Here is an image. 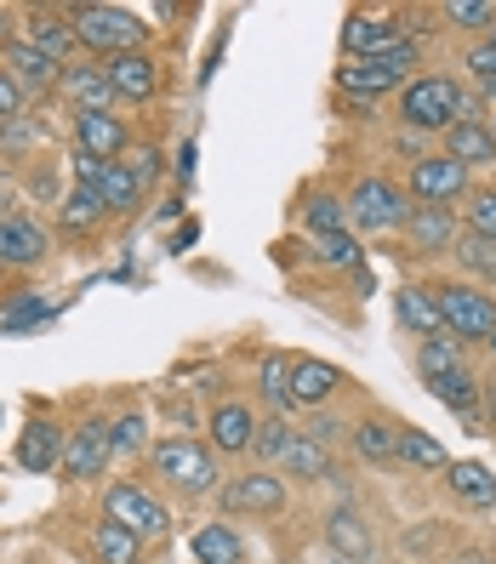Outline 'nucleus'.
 <instances>
[{"label": "nucleus", "mask_w": 496, "mask_h": 564, "mask_svg": "<svg viewBox=\"0 0 496 564\" xmlns=\"http://www.w3.org/2000/svg\"><path fill=\"white\" fill-rule=\"evenodd\" d=\"M428 291H434V308H440L451 337H462V343H490L496 337V296H485V285L445 280V285H428Z\"/></svg>", "instance_id": "nucleus-1"}, {"label": "nucleus", "mask_w": 496, "mask_h": 564, "mask_svg": "<svg viewBox=\"0 0 496 564\" xmlns=\"http://www.w3.org/2000/svg\"><path fill=\"white\" fill-rule=\"evenodd\" d=\"M69 23H75V41L91 46V52H143V35H149V23L138 12H126V7H69Z\"/></svg>", "instance_id": "nucleus-2"}, {"label": "nucleus", "mask_w": 496, "mask_h": 564, "mask_svg": "<svg viewBox=\"0 0 496 564\" xmlns=\"http://www.w3.org/2000/svg\"><path fill=\"white\" fill-rule=\"evenodd\" d=\"M348 223L359 228V235H393V228H406L411 206H406V188L388 183V177H359L354 194L343 200Z\"/></svg>", "instance_id": "nucleus-3"}, {"label": "nucleus", "mask_w": 496, "mask_h": 564, "mask_svg": "<svg viewBox=\"0 0 496 564\" xmlns=\"http://www.w3.org/2000/svg\"><path fill=\"white\" fill-rule=\"evenodd\" d=\"M400 115H406L411 131H440V138H445V131L462 120V86L451 75H422V80L406 86Z\"/></svg>", "instance_id": "nucleus-4"}, {"label": "nucleus", "mask_w": 496, "mask_h": 564, "mask_svg": "<svg viewBox=\"0 0 496 564\" xmlns=\"http://www.w3.org/2000/svg\"><path fill=\"white\" fill-rule=\"evenodd\" d=\"M149 456H154V474L165 485H177L183 496H212L217 490V456L201 440H160Z\"/></svg>", "instance_id": "nucleus-5"}, {"label": "nucleus", "mask_w": 496, "mask_h": 564, "mask_svg": "<svg viewBox=\"0 0 496 564\" xmlns=\"http://www.w3.org/2000/svg\"><path fill=\"white\" fill-rule=\"evenodd\" d=\"M406 188H411L417 206H456L462 194H468V165H456L451 154H422L411 165Z\"/></svg>", "instance_id": "nucleus-6"}, {"label": "nucleus", "mask_w": 496, "mask_h": 564, "mask_svg": "<svg viewBox=\"0 0 496 564\" xmlns=\"http://www.w3.org/2000/svg\"><path fill=\"white\" fill-rule=\"evenodd\" d=\"M285 508V479L274 468H251L240 479H228L223 485V513H280Z\"/></svg>", "instance_id": "nucleus-7"}, {"label": "nucleus", "mask_w": 496, "mask_h": 564, "mask_svg": "<svg viewBox=\"0 0 496 564\" xmlns=\"http://www.w3.org/2000/svg\"><path fill=\"white\" fill-rule=\"evenodd\" d=\"M456 240H462L456 206H411V217H406V246H411V257L456 251Z\"/></svg>", "instance_id": "nucleus-8"}, {"label": "nucleus", "mask_w": 496, "mask_h": 564, "mask_svg": "<svg viewBox=\"0 0 496 564\" xmlns=\"http://www.w3.org/2000/svg\"><path fill=\"white\" fill-rule=\"evenodd\" d=\"M104 513H109V519H120L126 530H138L143 542H149V536H165V530H172V513H165L143 485H115V490H109V502H104Z\"/></svg>", "instance_id": "nucleus-9"}, {"label": "nucleus", "mask_w": 496, "mask_h": 564, "mask_svg": "<svg viewBox=\"0 0 496 564\" xmlns=\"http://www.w3.org/2000/svg\"><path fill=\"white\" fill-rule=\"evenodd\" d=\"M109 456H115V445H109V422H86V427H75L69 434V445H63V479H97L109 468Z\"/></svg>", "instance_id": "nucleus-10"}, {"label": "nucleus", "mask_w": 496, "mask_h": 564, "mask_svg": "<svg viewBox=\"0 0 496 564\" xmlns=\"http://www.w3.org/2000/svg\"><path fill=\"white\" fill-rule=\"evenodd\" d=\"M325 547L337 553L343 564H371L377 536H371L366 513H359V508H331V513H325Z\"/></svg>", "instance_id": "nucleus-11"}, {"label": "nucleus", "mask_w": 496, "mask_h": 564, "mask_svg": "<svg viewBox=\"0 0 496 564\" xmlns=\"http://www.w3.org/2000/svg\"><path fill=\"white\" fill-rule=\"evenodd\" d=\"M104 80L115 97H126V104H149V97L160 91V69H154V57L149 52H120L104 63Z\"/></svg>", "instance_id": "nucleus-12"}, {"label": "nucleus", "mask_w": 496, "mask_h": 564, "mask_svg": "<svg viewBox=\"0 0 496 564\" xmlns=\"http://www.w3.org/2000/svg\"><path fill=\"white\" fill-rule=\"evenodd\" d=\"M75 138H80V154H91V160H120L131 149L126 126L109 109H75Z\"/></svg>", "instance_id": "nucleus-13"}, {"label": "nucleus", "mask_w": 496, "mask_h": 564, "mask_svg": "<svg viewBox=\"0 0 496 564\" xmlns=\"http://www.w3.org/2000/svg\"><path fill=\"white\" fill-rule=\"evenodd\" d=\"M46 257V235L18 212H0V269H35Z\"/></svg>", "instance_id": "nucleus-14"}, {"label": "nucleus", "mask_w": 496, "mask_h": 564, "mask_svg": "<svg viewBox=\"0 0 496 564\" xmlns=\"http://www.w3.org/2000/svg\"><path fill=\"white\" fill-rule=\"evenodd\" d=\"M343 46H348L354 57H388L393 46H406V35H400V23H393V18L354 12V18L343 23Z\"/></svg>", "instance_id": "nucleus-15"}, {"label": "nucleus", "mask_w": 496, "mask_h": 564, "mask_svg": "<svg viewBox=\"0 0 496 564\" xmlns=\"http://www.w3.org/2000/svg\"><path fill=\"white\" fill-rule=\"evenodd\" d=\"M63 445H69V434H63L57 422H29L23 440H18V468H23V474H52V468H63Z\"/></svg>", "instance_id": "nucleus-16"}, {"label": "nucleus", "mask_w": 496, "mask_h": 564, "mask_svg": "<svg viewBox=\"0 0 496 564\" xmlns=\"http://www.w3.org/2000/svg\"><path fill=\"white\" fill-rule=\"evenodd\" d=\"M337 388H343V371H337V365H325V359H296V371H291V405L325 411Z\"/></svg>", "instance_id": "nucleus-17"}, {"label": "nucleus", "mask_w": 496, "mask_h": 564, "mask_svg": "<svg viewBox=\"0 0 496 564\" xmlns=\"http://www.w3.org/2000/svg\"><path fill=\"white\" fill-rule=\"evenodd\" d=\"M29 46H41V52L57 63V69H63V63L75 57V46H80L69 12H29Z\"/></svg>", "instance_id": "nucleus-18"}, {"label": "nucleus", "mask_w": 496, "mask_h": 564, "mask_svg": "<svg viewBox=\"0 0 496 564\" xmlns=\"http://www.w3.org/2000/svg\"><path fill=\"white\" fill-rule=\"evenodd\" d=\"M212 445L223 451V456H240V451H251V434H257V416L240 405V400H223L217 411H212Z\"/></svg>", "instance_id": "nucleus-19"}, {"label": "nucleus", "mask_w": 496, "mask_h": 564, "mask_svg": "<svg viewBox=\"0 0 496 564\" xmlns=\"http://www.w3.org/2000/svg\"><path fill=\"white\" fill-rule=\"evenodd\" d=\"M462 365H468V343L451 337V330H440V337H422V343H417V371H422V382H440V377L462 371Z\"/></svg>", "instance_id": "nucleus-20"}, {"label": "nucleus", "mask_w": 496, "mask_h": 564, "mask_svg": "<svg viewBox=\"0 0 496 564\" xmlns=\"http://www.w3.org/2000/svg\"><path fill=\"white\" fill-rule=\"evenodd\" d=\"M445 154L456 160V165H490L496 160V138H490V126H474V120H456L451 131H445Z\"/></svg>", "instance_id": "nucleus-21"}, {"label": "nucleus", "mask_w": 496, "mask_h": 564, "mask_svg": "<svg viewBox=\"0 0 496 564\" xmlns=\"http://www.w3.org/2000/svg\"><path fill=\"white\" fill-rule=\"evenodd\" d=\"M337 86H343L348 97H359V109H366L371 97H382L388 86H400V80H393L377 57H348L343 69H337Z\"/></svg>", "instance_id": "nucleus-22"}, {"label": "nucleus", "mask_w": 496, "mask_h": 564, "mask_svg": "<svg viewBox=\"0 0 496 564\" xmlns=\"http://www.w3.org/2000/svg\"><path fill=\"white\" fill-rule=\"evenodd\" d=\"M57 91L75 97L80 109H109V104H115V91H109L104 69H91V63H69V69L57 75Z\"/></svg>", "instance_id": "nucleus-23"}, {"label": "nucleus", "mask_w": 496, "mask_h": 564, "mask_svg": "<svg viewBox=\"0 0 496 564\" xmlns=\"http://www.w3.org/2000/svg\"><path fill=\"white\" fill-rule=\"evenodd\" d=\"M393 314H400V325H411L417 337H440L445 319L434 308V291L428 285H400V296H393Z\"/></svg>", "instance_id": "nucleus-24"}, {"label": "nucleus", "mask_w": 496, "mask_h": 564, "mask_svg": "<svg viewBox=\"0 0 496 564\" xmlns=\"http://www.w3.org/2000/svg\"><path fill=\"white\" fill-rule=\"evenodd\" d=\"M91 553L104 558V564H138V558H143V536L104 513V524L91 530Z\"/></svg>", "instance_id": "nucleus-25"}, {"label": "nucleus", "mask_w": 496, "mask_h": 564, "mask_svg": "<svg viewBox=\"0 0 496 564\" xmlns=\"http://www.w3.org/2000/svg\"><path fill=\"white\" fill-rule=\"evenodd\" d=\"M194 558H201V564H246V542L235 536V524H201V530H194Z\"/></svg>", "instance_id": "nucleus-26"}, {"label": "nucleus", "mask_w": 496, "mask_h": 564, "mask_svg": "<svg viewBox=\"0 0 496 564\" xmlns=\"http://www.w3.org/2000/svg\"><path fill=\"white\" fill-rule=\"evenodd\" d=\"M434 388V400L445 405V411H456V416H474L479 405H485V382L462 365V371H451V377H440V382H428Z\"/></svg>", "instance_id": "nucleus-27"}, {"label": "nucleus", "mask_w": 496, "mask_h": 564, "mask_svg": "<svg viewBox=\"0 0 496 564\" xmlns=\"http://www.w3.org/2000/svg\"><path fill=\"white\" fill-rule=\"evenodd\" d=\"M348 445L366 456V462H400V427L382 422V416H366V422H354Z\"/></svg>", "instance_id": "nucleus-28"}, {"label": "nucleus", "mask_w": 496, "mask_h": 564, "mask_svg": "<svg viewBox=\"0 0 496 564\" xmlns=\"http://www.w3.org/2000/svg\"><path fill=\"white\" fill-rule=\"evenodd\" d=\"M97 194H104L109 217H126V212H138V206H143V183L131 177V165H126V160H109V165H104V183H97Z\"/></svg>", "instance_id": "nucleus-29"}, {"label": "nucleus", "mask_w": 496, "mask_h": 564, "mask_svg": "<svg viewBox=\"0 0 496 564\" xmlns=\"http://www.w3.org/2000/svg\"><path fill=\"white\" fill-rule=\"evenodd\" d=\"M7 63L18 69L12 80H18V86H35V91L57 86V75H63L57 63H52V57H46L41 46H29V41H7Z\"/></svg>", "instance_id": "nucleus-30"}, {"label": "nucleus", "mask_w": 496, "mask_h": 564, "mask_svg": "<svg viewBox=\"0 0 496 564\" xmlns=\"http://www.w3.org/2000/svg\"><path fill=\"white\" fill-rule=\"evenodd\" d=\"M456 269L468 274V285H496V240H485V235H468L462 228V240H456Z\"/></svg>", "instance_id": "nucleus-31"}, {"label": "nucleus", "mask_w": 496, "mask_h": 564, "mask_svg": "<svg viewBox=\"0 0 496 564\" xmlns=\"http://www.w3.org/2000/svg\"><path fill=\"white\" fill-rule=\"evenodd\" d=\"M451 490L468 508H496V474L485 462H451Z\"/></svg>", "instance_id": "nucleus-32"}, {"label": "nucleus", "mask_w": 496, "mask_h": 564, "mask_svg": "<svg viewBox=\"0 0 496 564\" xmlns=\"http://www.w3.org/2000/svg\"><path fill=\"white\" fill-rule=\"evenodd\" d=\"M109 217V206H104V194H97V183H75V194L63 200V212H57V223L69 228V235H80V228H97Z\"/></svg>", "instance_id": "nucleus-33"}, {"label": "nucleus", "mask_w": 496, "mask_h": 564, "mask_svg": "<svg viewBox=\"0 0 496 564\" xmlns=\"http://www.w3.org/2000/svg\"><path fill=\"white\" fill-rule=\"evenodd\" d=\"M280 468L296 474V479H331V445H320V440H309V434H296L291 451L280 456Z\"/></svg>", "instance_id": "nucleus-34"}, {"label": "nucleus", "mask_w": 496, "mask_h": 564, "mask_svg": "<svg viewBox=\"0 0 496 564\" xmlns=\"http://www.w3.org/2000/svg\"><path fill=\"white\" fill-rule=\"evenodd\" d=\"M291 371H296V359L291 354H269L262 359V400H269L274 411H291Z\"/></svg>", "instance_id": "nucleus-35"}, {"label": "nucleus", "mask_w": 496, "mask_h": 564, "mask_svg": "<svg viewBox=\"0 0 496 564\" xmlns=\"http://www.w3.org/2000/svg\"><path fill=\"white\" fill-rule=\"evenodd\" d=\"M400 462L411 468H451V456L434 434H422V427H400Z\"/></svg>", "instance_id": "nucleus-36"}, {"label": "nucleus", "mask_w": 496, "mask_h": 564, "mask_svg": "<svg viewBox=\"0 0 496 564\" xmlns=\"http://www.w3.org/2000/svg\"><path fill=\"white\" fill-rule=\"evenodd\" d=\"M303 223H309V235H314V240H325V235H348V212H343V200H331V194H314L309 212H303Z\"/></svg>", "instance_id": "nucleus-37"}, {"label": "nucleus", "mask_w": 496, "mask_h": 564, "mask_svg": "<svg viewBox=\"0 0 496 564\" xmlns=\"http://www.w3.org/2000/svg\"><path fill=\"white\" fill-rule=\"evenodd\" d=\"M291 427L280 422V416H269V422H257V434H251V456L262 462V468H269V462H280L285 451H291Z\"/></svg>", "instance_id": "nucleus-38"}, {"label": "nucleus", "mask_w": 496, "mask_h": 564, "mask_svg": "<svg viewBox=\"0 0 496 564\" xmlns=\"http://www.w3.org/2000/svg\"><path fill=\"white\" fill-rule=\"evenodd\" d=\"M109 445H115V456H138V451L149 445V422H143L138 411L115 416V422H109Z\"/></svg>", "instance_id": "nucleus-39"}, {"label": "nucleus", "mask_w": 496, "mask_h": 564, "mask_svg": "<svg viewBox=\"0 0 496 564\" xmlns=\"http://www.w3.org/2000/svg\"><path fill=\"white\" fill-rule=\"evenodd\" d=\"M35 143H46V126L35 115H18L12 126H0V149H7V154H23V149H35Z\"/></svg>", "instance_id": "nucleus-40"}, {"label": "nucleus", "mask_w": 496, "mask_h": 564, "mask_svg": "<svg viewBox=\"0 0 496 564\" xmlns=\"http://www.w3.org/2000/svg\"><path fill=\"white\" fill-rule=\"evenodd\" d=\"M445 23H456V29H496V0H451Z\"/></svg>", "instance_id": "nucleus-41"}, {"label": "nucleus", "mask_w": 496, "mask_h": 564, "mask_svg": "<svg viewBox=\"0 0 496 564\" xmlns=\"http://www.w3.org/2000/svg\"><path fill=\"white\" fill-rule=\"evenodd\" d=\"M462 217H468V235H485V240H496V188H479V194H468V206H462Z\"/></svg>", "instance_id": "nucleus-42"}, {"label": "nucleus", "mask_w": 496, "mask_h": 564, "mask_svg": "<svg viewBox=\"0 0 496 564\" xmlns=\"http://www.w3.org/2000/svg\"><path fill=\"white\" fill-rule=\"evenodd\" d=\"M468 75H474V86L490 97L496 91V41H479L474 52H468Z\"/></svg>", "instance_id": "nucleus-43"}, {"label": "nucleus", "mask_w": 496, "mask_h": 564, "mask_svg": "<svg viewBox=\"0 0 496 564\" xmlns=\"http://www.w3.org/2000/svg\"><path fill=\"white\" fill-rule=\"evenodd\" d=\"M314 251H320V262H331V269H348V262H359L354 235H325V240H314Z\"/></svg>", "instance_id": "nucleus-44"}, {"label": "nucleus", "mask_w": 496, "mask_h": 564, "mask_svg": "<svg viewBox=\"0 0 496 564\" xmlns=\"http://www.w3.org/2000/svg\"><path fill=\"white\" fill-rule=\"evenodd\" d=\"M18 109H23V86H18L7 69H0V126H12Z\"/></svg>", "instance_id": "nucleus-45"}, {"label": "nucleus", "mask_w": 496, "mask_h": 564, "mask_svg": "<svg viewBox=\"0 0 496 564\" xmlns=\"http://www.w3.org/2000/svg\"><path fill=\"white\" fill-rule=\"evenodd\" d=\"M126 165H131V177H138L143 188L160 177V154H154V149H131V160H126Z\"/></svg>", "instance_id": "nucleus-46"}, {"label": "nucleus", "mask_w": 496, "mask_h": 564, "mask_svg": "<svg viewBox=\"0 0 496 564\" xmlns=\"http://www.w3.org/2000/svg\"><path fill=\"white\" fill-rule=\"evenodd\" d=\"M343 434H354V427H343L337 416H325V411H314V427H309V440L331 445V440H343Z\"/></svg>", "instance_id": "nucleus-47"}, {"label": "nucleus", "mask_w": 496, "mask_h": 564, "mask_svg": "<svg viewBox=\"0 0 496 564\" xmlns=\"http://www.w3.org/2000/svg\"><path fill=\"white\" fill-rule=\"evenodd\" d=\"M485 411H490V422H496V382H485Z\"/></svg>", "instance_id": "nucleus-48"}, {"label": "nucleus", "mask_w": 496, "mask_h": 564, "mask_svg": "<svg viewBox=\"0 0 496 564\" xmlns=\"http://www.w3.org/2000/svg\"><path fill=\"white\" fill-rule=\"evenodd\" d=\"M462 564H490V558H485V553H474V558H462Z\"/></svg>", "instance_id": "nucleus-49"}, {"label": "nucleus", "mask_w": 496, "mask_h": 564, "mask_svg": "<svg viewBox=\"0 0 496 564\" xmlns=\"http://www.w3.org/2000/svg\"><path fill=\"white\" fill-rule=\"evenodd\" d=\"M490 354H496V337H490Z\"/></svg>", "instance_id": "nucleus-50"}, {"label": "nucleus", "mask_w": 496, "mask_h": 564, "mask_svg": "<svg viewBox=\"0 0 496 564\" xmlns=\"http://www.w3.org/2000/svg\"><path fill=\"white\" fill-rule=\"evenodd\" d=\"M490 138H496V126H490Z\"/></svg>", "instance_id": "nucleus-51"}, {"label": "nucleus", "mask_w": 496, "mask_h": 564, "mask_svg": "<svg viewBox=\"0 0 496 564\" xmlns=\"http://www.w3.org/2000/svg\"><path fill=\"white\" fill-rule=\"evenodd\" d=\"M490 41H496V35H490Z\"/></svg>", "instance_id": "nucleus-52"}]
</instances>
